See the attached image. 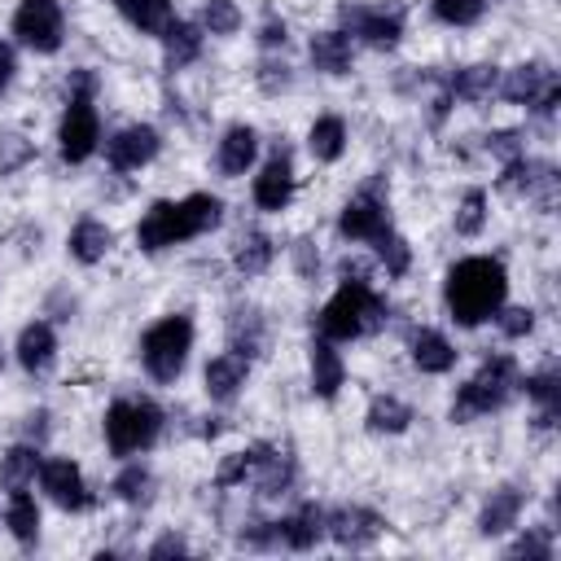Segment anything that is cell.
<instances>
[{
  "label": "cell",
  "instance_id": "obj_9",
  "mask_svg": "<svg viewBox=\"0 0 561 561\" xmlns=\"http://www.w3.org/2000/svg\"><path fill=\"white\" fill-rule=\"evenodd\" d=\"M13 35H18L22 48H31L39 57L57 53L61 39H66V13H61V4L57 0H22L13 9Z\"/></svg>",
  "mask_w": 561,
  "mask_h": 561
},
{
  "label": "cell",
  "instance_id": "obj_44",
  "mask_svg": "<svg viewBox=\"0 0 561 561\" xmlns=\"http://www.w3.org/2000/svg\"><path fill=\"white\" fill-rule=\"evenodd\" d=\"M289 83H294V75H289V66H285L280 57H263V61H259V88H263L267 96H280Z\"/></svg>",
  "mask_w": 561,
  "mask_h": 561
},
{
  "label": "cell",
  "instance_id": "obj_37",
  "mask_svg": "<svg viewBox=\"0 0 561 561\" xmlns=\"http://www.w3.org/2000/svg\"><path fill=\"white\" fill-rule=\"evenodd\" d=\"M373 250H377V263L386 267V276H408V267H412V245H408L394 228H386V232L373 241Z\"/></svg>",
  "mask_w": 561,
  "mask_h": 561
},
{
  "label": "cell",
  "instance_id": "obj_15",
  "mask_svg": "<svg viewBox=\"0 0 561 561\" xmlns=\"http://www.w3.org/2000/svg\"><path fill=\"white\" fill-rule=\"evenodd\" d=\"M381 530H386V517L377 508H368V504H342V508L329 513V530L324 535L337 548H368V543L381 539Z\"/></svg>",
  "mask_w": 561,
  "mask_h": 561
},
{
  "label": "cell",
  "instance_id": "obj_17",
  "mask_svg": "<svg viewBox=\"0 0 561 561\" xmlns=\"http://www.w3.org/2000/svg\"><path fill=\"white\" fill-rule=\"evenodd\" d=\"M324 530H329V508H320V504H298L289 517L276 522V543H285V548H294V552H307V548H316V543L324 539Z\"/></svg>",
  "mask_w": 561,
  "mask_h": 561
},
{
  "label": "cell",
  "instance_id": "obj_4",
  "mask_svg": "<svg viewBox=\"0 0 561 561\" xmlns=\"http://www.w3.org/2000/svg\"><path fill=\"white\" fill-rule=\"evenodd\" d=\"M517 381H522V373H517V359L513 355H486L482 364H478V373L456 390V399H451V421L456 425H465V421H478V416H491V412H500L508 399H513V390H517Z\"/></svg>",
  "mask_w": 561,
  "mask_h": 561
},
{
  "label": "cell",
  "instance_id": "obj_39",
  "mask_svg": "<svg viewBox=\"0 0 561 561\" xmlns=\"http://www.w3.org/2000/svg\"><path fill=\"white\" fill-rule=\"evenodd\" d=\"M486 224V188H465L460 206H456V232L460 237H478Z\"/></svg>",
  "mask_w": 561,
  "mask_h": 561
},
{
  "label": "cell",
  "instance_id": "obj_31",
  "mask_svg": "<svg viewBox=\"0 0 561 561\" xmlns=\"http://www.w3.org/2000/svg\"><path fill=\"white\" fill-rule=\"evenodd\" d=\"M272 259H276V245H272V237L259 232V228L241 232L237 245H232V267H237L241 276H263V272L272 267Z\"/></svg>",
  "mask_w": 561,
  "mask_h": 561
},
{
  "label": "cell",
  "instance_id": "obj_42",
  "mask_svg": "<svg viewBox=\"0 0 561 561\" xmlns=\"http://www.w3.org/2000/svg\"><path fill=\"white\" fill-rule=\"evenodd\" d=\"M548 530H552V526H535V530L517 535V539L508 543V557H535V561H548V557H552V539H548Z\"/></svg>",
  "mask_w": 561,
  "mask_h": 561
},
{
  "label": "cell",
  "instance_id": "obj_14",
  "mask_svg": "<svg viewBox=\"0 0 561 561\" xmlns=\"http://www.w3.org/2000/svg\"><path fill=\"white\" fill-rule=\"evenodd\" d=\"M294 162H289V153L285 149H276L263 167H259V175H254V184H250V197H254V206L263 210V215H280L289 202H294Z\"/></svg>",
  "mask_w": 561,
  "mask_h": 561
},
{
  "label": "cell",
  "instance_id": "obj_46",
  "mask_svg": "<svg viewBox=\"0 0 561 561\" xmlns=\"http://www.w3.org/2000/svg\"><path fill=\"white\" fill-rule=\"evenodd\" d=\"M289 254H294L298 276H302V280H316V272H320V250H316V241H311V237H298V241L289 245Z\"/></svg>",
  "mask_w": 561,
  "mask_h": 561
},
{
  "label": "cell",
  "instance_id": "obj_21",
  "mask_svg": "<svg viewBox=\"0 0 561 561\" xmlns=\"http://www.w3.org/2000/svg\"><path fill=\"white\" fill-rule=\"evenodd\" d=\"M526 500H530V495H526L522 486H513V482L495 486V491L486 495L482 513H478V530H482L486 539H495V535L513 530V526H517V517H522V508H526Z\"/></svg>",
  "mask_w": 561,
  "mask_h": 561
},
{
  "label": "cell",
  "instance_id": "obj_20",
  "mask_svg": "<svg viewBox=\"0 0 561 561\" xmlns=\"http://www.w3.org/2000/svg\"><path fill=\"white\" fill-rule=\"evenodd\" d=\"M307 364H311V394L316 399H337V390L346 386V364H342L337 342L316 337L311 351H307Z\"/></svg>",
  "mask_w": 561,
  "mask_h": 561
},
{
  "label": "cell",
  "instance_id": "obj_19",
  "mask_svg": "<svg viewBox=\"0 0 561 561\" xmlns=\"http://www.w3.org/2000/svg\"><path fill=\"white\" fill-rule=\"evenodd\" d=\"M13 355H18V364H22L31 377L48 373L53 359H57V333H53V324H48V320L22 324V333H18V342H13Z\"/></svg>",
  "mask_w": 561,
  "mask_h": 561
},
{
  "label": "cell",
  "instance_id": "obj_27",
  "mask_svg": "<svg viewBox=\"0 0 561 561\" xmlns=\"http://www.w3.org/2000/svg\"><path fill=\"white\" fill-rule=\"evenodd\" d=\"M495 83H500V66H486V61L460 66V70L443 75V88L451 92V101H469V105L486 101V96L495 92Z\"/></svg>",
  "mask_w": 561,
  "mask_h": 561
},
{
  "label": "cell",
  "instance_id": "obj_8",
  "mask_svg": "<svg viewBox=\"0 0 561 561\" xmlns=\"http://www.w3.org/2000/svg\"><path fill=\"white\" fill-rule=\"evenodd\" d=\"M495 92L508 105H526L539 118H548L557 110V101H561V79H557V70L548 61H522V66H513V70L500 75Z\"/></svg>",
  "mask_w": 561,
  "mask_h": 561
},
{
  "label": "cell",
  "instance_id": "obj_51",
  "mask_svg": "<svg viewBox=\"0 0 561 561\" xmlns=\"http://www.w3.org/2000/svg\"><path fill=\"white\" fill-rule=\"evenodd\" d=\"M13 75H18V57H13L9 44H0V92L13 83Z\"/></svg>",
  "mask_w": 561,
  "mask_h": 561
},
{
  "label": "cell",
  "instance_id": "obj_33",
  "mask_svg": "<svg viewBox=\"0 0 561 561\" xmlns=\"http://www.w3.org/2000/svg\"><path fill=\"white\" fill-rule=\"evenodd\" d=\"M114 9L127 18V26H136L140 35H162L175 18L171 0H114Z\"/></svg>",
  "mask_w": 561,
  "mask_h": 561
},
{
  "label": "cell",
  "instance_id": "obj_41",
  "mask_svg": "<svg viewBox=\"0 0 561 561\" xmlns=\"http://www.w3.org/2000/svg\"><path fill=\"white\" fill-rule=\"evenodd\" d=\"M254 456H259V443L254 447H245V451H232L224 465H219V473H215V486H241L245 478H250V469H254Z\"/></svg>",
  "mask_w": 561,
  "mask_h": 561
},
{
  "label": "cell",
  "instance_id": "obj_18",
  "mask_svg": "<svg viewBox=\"0 0 561 561\" xmlns=\"http://www.w3.org/2000/svg\"><path fill=\"white\" fill-rule=\"evenodd\" d=\"M254 158H259V131H254L250 123H232V127L224 131L219 149H215V167H219V175L237 180V175H245V171L254 167Z\"/></svg>",
  "mask_w": 561,
  "mask_h": 561
},
{
  "label": "cell",
  "instance_id": "obj_13",
  "mask_svg": "<svg viewBox=\"0 0 561 561\" xmlns=\"http://www.w3.org/2000/svg\"><path fill=\"white\" fill-rule=\"evenodd\" d=\"M39 486H44V495H48L57 508H66V513H83V508L92 504L88 482H83V469H79L70 456H48V460L39 465Z\"/></svg>",
  "mask_w": 561,
  "mask_h": 561
},
{
  "label": "cell",
  "instance_id": "obj_12",
  "mask_svg": "<svg viewBox=\"0 0 561 561\" xmlns=\"http://www.w3.org/2000/svg\"><path fill=\"white\" fill-rule=\"evenodd\" d=\"M158 149H162V136L153 123H127L105 140V162L114 171H140L158 158Z\"/></svg>",
  "mask_w": 561,
  "mask_h": 561
},
{
  "label": "cell",
  "instance_id": "obj_22",
  "mask_svg": "<svg viewBox=\"0 0 561 561\" xmlns=\"http://www.w3.org/2000/svg\"><path fill=\"white\" fill-rule=\"evenodd\" d=\"M245 377H250V359H245V355H237V351H224V355H215V359L206 364V373H202L210 403H232V399L241 394Z\"/></svg>",
  "mask_w": 561,
  "mask_h": 561
},
{
  "label": "cell",
  "instance_id": "obj_5",
  "mask_svg": "<svg viewBox=\"0 0 561 561\" xmlns=\"http://www.w3.org/2000/svg\"><path fill=\"white\" fill-rule=\"evenodd\" d=\"M188 351H193V320L184 311H171V316L153 320L140 337V364L158 386H171L184 373Z\"/></svg>",
  "mask_w": 561,
  "mask_h": 561
},
{
  "label": "cell",
  "instance_id": "obj_28",
  "mask_svg": "<svg viewBox=\"0 0 561 561\" xmlns=\"http://www.w3.org/2000/svg\"><path fill=\"white\" fill-rule=\"evenodd\" d=\"M517 390H526V399H535V408H539L535 425H552V416H557V408H561V377H557V364L548 359L543 368L526 373V377L517 381Z\"/></svg>",
  "mask_w": 561,
  "mask_h": 561
},
{
  "label": "cell",
  "instance_id": "obj_23",
  "mask_svg": "<svg viewBox=\"0 0 561 561\" xmlns=\"http://www.w3.org/2000/svg\"><path fill=\"white\" fill-rule=\"evenodd\" d=\"M66 250H70V259H75V263L92 267V263H101V259L114 250V228H110L105 219H96V215H83V219L70 228Z\"/></svg>",
  "mask_w": 561,
  "mask_h": 561
},
{
  "label": "cell",
  "instance_id": "obj_11",
  "mask_svg": "<svg viewBox=\"0 0 561 561\" xmlns=\"http://www.w3.org/2000/svg\"><path fill=\"white\" fill-rule=\"evenodd\" d=\"M386 228H390V206H386V193L377 184L359 188L337 215V237L342 241H377Z\"/></svg>",
  "mask_w": 561,
  "mask_h": 561
},
{
  "label": "cell",
  "instance_id": "obj_47",
  "mask_svg": "<svg viewBox=\"0 0 561 561\" xmlns=\"http://www.w3.org/2000/svg\"><path fill=\"white\" fill-rule=\"evenodd\" d=\"M486 153H495V158H504V162L522 158V131H491V136H486Z\"/></svg>",
  "mask_w": 561,
  "mask_h": 561
},
{
  "label": "cell",
  "instance_id": "obj_32",
  "mask_svg": "<svg viewBox=\"0 0 561 561\" xmlns=\"http://www.w3.org/2000/svg\"><path fill=\"white\" fill-rule=\"evenodd\" d=\"M307 149H311L316 162H337L346 153V123L337 114H320L307 127Z\"/></svg>",
  "mask_w": 561,
  "mask_h": 561
},
{
  "label": "cell",
  "instance_id": "obj_3",
  "mask_svg": "<svg viewBox=\"0 0 561 561\" xmlns=\"http://www.w3.org/2000/svg\"><path fill=\"white\" fill-rule=\"evenodd\" d=\"M386 298L364 280V276H346L333 298L320 307L316 316V333L329 337V342H355L364 333H377L386 324Z\"/></svg>",
  "mask_w": 561,
  "mask_h": 561
},
{
  "label": "cell",
  "instance_id": "obj_43",
  "mask_svg": "<svg viewBox=\"0 0 561 561\" xmlns=\"http://www.w3.org/2000/svg\"><path fill=\"white\" fill-rule=\"evenodd\" d=\"M495 324H500V333L504 337H526L530 329H535V307H500L495 311Z\"/></svg>",
  "mask_w": 561,
  "mask_h": 561
},
{
  "label": "cell",
  "instance_id": "obj_53",
  "mask_svg": "<svg viewBox=\"0 0 561 561\" xmlns=\"http://www.w3.org/2000/svg\"><path fill=\"white\" fill-rule=\"evenodd\" d=\"M0 368H4V342H0Z\"/></svg>",
  "mask_w": 561,
  "mask_h": 561
},
{
  "label": "cell",
  "instance_id": "obj_48",
  "mask_svg": "<svg viewBox=\"0 0 561 561\" xmlns=\"http://www.w3.org/2000/svg\"><path fill=\"white\" fill-rule=\"evenodd\" d=\"M285 39H289V26H285V18H276V13L267 9L263 26H259V44H263V48H285Z\"/></svg>",
  "mask_w": 561,
  "mask_h": 561
},
{
  "label": "cell",
  "instance_id": "obj_34",
  "mask_svg": "<svg viewBox=\"0 0 561 561\" xmlns=\"http://www.w3.org/2000/svg\"><path fill=\"white\" fill-rule=\"evenodd\" d=\"M364 425L373 434H403L412 425V408L399 394H373L368 399V412H364Z\"/></svg>",
  "mask_w": 561,
  "mask_h": 561
},
{
  "label": "cell",
  "instance_id": "obj_24",
  "mask_svg": "<svg viewBox=\"0 0 561 561\" xmlns=\"http://www.w3.org/2000/svg\"><path fill=\"white\" fill-rule=\"evenodd\" d=\"M158 39H162V66H167V70H184V66H193V61L202 57V39H206V31H202L197 22L171 18V26H167Z\"/></svg>",
  "mask_w": 561,
  "mask_h": 561
},
{
  "label": "cell",
  "instance_id": "obj_26",
  "mask_svg": "<svg viewBox=\"0 0 561 561\" xmlns=\"http://www.w3.org/2000/svg\"><path fill=\"white\" fill-rule=\"evenodd\" d=\"M408 355H412V364H416L421 373H430V377H443V373L456 368V346H451L447 333H438V329H416V333L408 337Z\"/></svg>",
  "mask_w": 561,
  "mask_h": 561
},
{
  "label": "cell",
  "instance_id": "obj_36",
  "mask_svg": "<svg viewBox=\"0 0 561 561\" xmlns=\"http://www.w3.org/2000/svg\"><path fill=\"white\" fill-rule=\"evenodd\" d=\"M110 491H114L123 504H149V491H153V473H149V465L127 460V465L114 473Z\"/></svg>",
  "mask_w": 561,
  "mask_h": 561
},
{
  "label": "cell",
  "instance_id": "obj_30",
  "mask_svg": "<svg viewBox=\"0 0 561 561\" xmlns=\"http://www.w3.org/2000/svg\"><path fill=\"white\" fill-rule=\"evenodd\" d=\"M263 342H267L263 316H259L254 307H237V311L228 316V351L254 359V355H263Z\"/></svg>",
  "mask_w": 561,
  "mask_h": 561
},
{
  "label": "cell",
  "instance_id": "obj_1",
  "mask_svg": "<svg viewBox=\"0 0 561 561\" xmlns=\"http://www.w3.org/2000/svg\"><path fill=\"white\" fill-rule=\"evenodd\" d=\"M504 298H508V272L491 254H469V259L451 263L443 276V302L460 329H478V324L495 320Z\"/></svg>",
  "mask_w": 561,
  "mask_h": 561
},
{
  "label": "cell",
  "instance_id": "obj_10",
  "mask_svg": "<svg viewBox=\"0 0 561 561\" xmlns=\"http://www.w3.org/2000/svg\"><path fill=\"white\" fill-rule=\"evenodd\" d=\"M101 145V118H96V105L83 101V96H70L66 110H61V123H57V149L66 162H88Z\"/></svg>",
  "mask_w": 561,
  "mask_h": 561
},
{
  "label": "cell",
  "instance_id": "obj_16",
  "mask_svg": "<svg viewBox=\"0 0 561 561\" xmlns=\"http://www.w3.org/2000/svg\"><path fill=\"white\" fill-rule=\"evenodd\" d=\"M250 478H254L259 495H267V500H272V495H285V491L294 486V478H298V460H294V451H289V447L259 443V456H254Z\"/></svg>",
  "mask_w": 561,
  "mask_h": 561
},
{
  "label": "cell",
  "instance_id": "obj_49",
  "mask_svg": "<svg viewBox=\"0 0 561 561\" xmlns=\"http://www.w3.org/2000/svg\"><path fill=\"white\" fill-rule=\"evenodd\" d=\"M66 92L70 96H83V101H92V92H96V75L83 66V70H70V79H66ZM66 96V101H70Z\"/></svg>",
  "mask_w": 561,
  "mask_h": 561
},
{
  "label": "cell",
  "instance_id": "obj_40",
  "mask_svg": "<svg viewBox=\"0 0 561 561\" xmlns=\"http://www.w3.org/2000/svg\"><path fill=\"white\" fill-rule=\"evenodd\" d=\"M486 0H430V13L443 22V26H473L482 18Z\"/></svg>",
  "mask_w": 561,
  "mask_h": 561
},
{
  "label": "cell",
  "instance_id": "obj_7",
  "mask_svg": "<svg viewBox=\"0 0 561 561\" xmlns=\"http://www.w3.org/2000/svg\"><path fill=\"white\" fill-rule=\"evenodd\" d=\"M337 31H346L351 39L386 53L403 39V22H408V9L399 0H381V4H359V0H346L337 4Z\"/></svg>",
  "mask_w": 561,
  "mask_h": 561
},
{
  "label": "cell",
  "instance_id": "obj_35",
  "mask_svg": "<svg viewBox=\"0 0 561 561\" xmlns=\"http://www.w3.org/2000/svg\"><path fill=\"white\" fill-rule=\"evenodd\" d=\"M4 526H9V535H13L22 548H31V543L39 539V504H35V495H26V491H9Z\"/></svg>",
  "mask_w": 561,
  "mask_h": 561
},
{
  "label": "cell",
  "instance_id": "obj_45",
  "mask_svg": "<svg viewBox=\"0 0 561 561\" xmlns=\"http://www.w3.org/2000/svg\"><path fill=\"white\" fill-rule=\"evenodd\" d=\"M31 140L26 136H18V131H9V136H0V175H9V171H18L22 162H31Z\"/></svg>",
  "mask_w": 561,
  "mask_h": 561
},
{
  "label": "cell",
  "instance_id": "obj_52",
  "mask_svg": "<svg viewBox=\"0 0 561 561\" xmlns=\"http://www.w3.org/2000/svg\"><path fill=\"white\" fill-rule=\"evenodd\" d=\"M26 434H31V438H35V443H39V438H44V434H48V412H44V408H39V412H31V416H26Z\"/></svg>",
  "mask_w": 561,
  "mask_h": 561
},
{
  "label": "cell",
  "instance_id": "obj_25",
  "mask_svg": "<svg viewBox=\"0 0 561 561\" xmlns=\"http://www.w3.org/2000/svg\"><path fill=\"white\" fill-rule=\"evenodd\" d=\"M307 57L316 70L324 75H351V61H355V39L346 31H316L311 44H307Z\"/></svg>",
  "mask_w": 561,
  "mask_h": 561
},
{
  "label": "cell",
  "instance_id": "obj_29",
  "mask_svg": "<svg viewBox=\"0 0 561 561\" xmlns=\"http://www.w3.org/2000/svg\"><path fill=\"white\" fill-rule=\"evenodd\" d=\"M39 465H44V456H39L35 443H13L0 456V486L4 491H26L35 482V473H39Z\"/></svg>",
  "mask_w": 561,
  "mask_h": 561
},
{
  "label": "cell",
  "instance_id": "obj_2",
  "mask_svg": "<svg viewBox=\"0 0 561 561\" xmlns=\"http://www.w3.org/2000/svg\"><path fill=\"white\" fill-rule=\"evenodd\" d=\"M219 224H224V202L215 193H188L180 202H153L136 224V245L145 254H158V250L193 241Z\"/></svg>",
  "mask_w": 561,
  "mask_h": 561
},
{
  "label": "cell",
  "instance_id": "obj_6",
  "mask_svg": "<svg viewBox=\"0 0 561 561\" xmlns=\"http://www.w3.org/2000/svg\"><path fill=\"white\" fill-rule=\"evenodd\" d=\"M162 434V408L153 399H114L105 408V447L110 456H140Z\"/></svg>",
  "mask_w": 561,
  "mask_h": 561
},
{
  "label": "cell",
  "instance_id": "obj_50",
  "mask_svg": "<svg viewBox=\"0 0 561 561\" xmlns=\"http://www.w3.org/2000/svg\"><path fill=\"white\" fill-rule=\"evenodd\" d=\"M184 552H188V543L180 535H162L158 543H149V557H184Z\"/></svg>",
  "mask_w": 561,
  "mask_h": 561
},
{
  "label": "cell",
  "instance_id": "obj_38",
  "mask_svg": "<svg viewBox=\"0 0 561 561\" xmlns=\"http://www.w3.org/2000/svg\"><path fill=\"white\" fill-rule=\"evenodd\" d=\"M197 26H202L206 35H237V31H241V9H237V0H206Z\"/></svg>",
  "mask_w": 561,
  "mask_h": 561
}]
</instances>
